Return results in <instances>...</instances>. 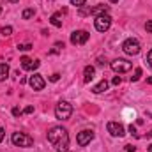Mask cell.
Listing matches in <instances>:
<instances>
[{
	"label": "cell",
	"mask_w": 152,
	"mask_h": 152,
	"mask_svg": "<svg viewBox=\"0 0 152 152\" xmlns=\"http://www.w3.org/2000/svg\"><path fill=\"white\" fill-rule=\"evenodd\" d=\"M110 66H112V69H113L115 73H118V75L127 73V71H131V67H133V64H131L129 60H126V58H115Z\"/></svg>",
	"instance_id": "8992f818"
},
{
	"label": "cell",
	"mask_w": 152,
	"mask_h": 152,
	"mask_svg": "<svg viewBox=\"0 0 152 152\" xmlns=\"http://www.w3.org/2000/svg\"><path fill=\"white\" fill-rule=\"evenodd\" d=\"M129 131H131V134H136V127H134V126H133V124H131V126H129Z\"/></svg>",
	"instance_id": "f1b7e54d"
},
{
	"label": "cell",
	"mask_w": 152,
	"mask_h": 152,
	"mask_svg": "<svg viewBox=\"0 0 152 152\" xmlns=\"http://www.w3.org/2000/svg\"><path fill=\"white\" fill-rule=\"evenodd\" d=\"M7 76H9V66L4 64V62H0V81H4Z\"/></svg>",
	"instance_id": "2e32d148"
},
{
	"label": "cell",
	"mask_w": 152,
	"mask_h": 152,
	"mask_svg": "<svg viewBox=\"0 0 152 152\" xmlns=\"http://www.w3.org/2000/svg\"><path fill=\"white\" fill-rule=\"evenodd\" d=\"M28 85H30L34 90H42L44 85H46V81H44V78L41 75H32L28 78Z\"/></svg>",
	"instance_id": "30bf717a"
},
{
	"label": "cell",
	"mask_w": 152,
	"mask_h": 152,
	"mask_svg": "<svg viewBox=\"0 0 152 152\" xmlns=\"http://www.w3.org/2000/svg\"><path fill=\"white\" fill-rule=\"evenodd\" d=\"M48 142L53 145V149L57 152H67L69 149V134L67 129H64L62 126H55L48 131Z\"/></svg>",
	"instance_id": "6da1fadb"
},
{
	"label": "cell",
	"mask_w": 152,
	"mask_h": 152,
	"mask_svg": "<svg viewBox=\"0 0 152 152\" xmlns=\"http://www.w3.org/2000/svg\"><path fill=\"white\" fill-rule=\"evenodd\" d=\"M87 0H71V5H76V7H83Z\"/></svg>",
	"instance_id": "44dd1931"
},
{
	"label": "cell",
	"mask_w": 152,
	"mask_h": 152,
	"mask_svg": "<svg viewBox=\"0 0 152 152\" xmlns=\"http://www.w3.org/2000/svg\"><path fill=\"white\" fill-rule=\"evenodd\" d=\"M140 41L134 37H129L126 39L124 42H122V50H124V53L126 55H138L140 53Z\"/></svg>",
	"instance_id": "277c9868"
},
{
	"label": "cell",
	"mask_w": 152,
	"mask_h": 152,
	"mask_svg": "<svg viewBox=\"0 0 152 152\" xmlns=\"http://www.w3.org/2000/svg\"><path fill=\"white\" fill-rule=\"evenodd\" d=\"M20 62H21V67L27 69V71H36L39 67V60H32V58H28V57H23Z\"/></svg>",
	"instance_id": "7c38bea8"
},
{
	"label": "cell",
	"mask_w": 152,
	"mask_h": 152,
	"mask_svg": "<svg viewBox=\"0 0 152 152\" xmlns=\"http://www.w3.org/2000/svg\"><path fill=\"white\" fill-rule=\"evenodd\" d=\"M108 9H110V5L99 4V5H96V7H90V9L85 11V12H80V14H81V16H85V14H96V16H99V14H106Z\"/></svg>",
	"instance_id": "8fae6325"
},
{
	"label": "cell",
	"mask_w": 152,
	"mask_h": 152,
	"mask_svg": "<svg viewBox=\"0 0 152 152\" xmlns=\"http://www.w3.org/2000/svg\"><path fill=\"white\" fill-rule=\"evenodd\" d=\"M4 136H5V131H4V127H0V142L4 140Z\"/></svg>",
	"instance_id": "f546056e"
},
{
	"label": "cell",
	"mask_w": 152,
	"mask_h": 152,
	"mask_svg": "<svg viewBox=\"0 0 152 152\" xmlns=\"http://www.w3.org/2000/svg\"><path fill=\"white\" fill-rule=\"evenodd\" d=\"M12 34V27H2V36L4 37H9Z\"/></svg>",
	"instance_id": "d6986e66"
},
{
	"label": "cell",
	"mask_w": 152,
	"mask_h": 152,
	"mask_svg": "<svg viewBox=\"0 0 152 152\" xmlns=\"http://www.w3.org/2000/svg\"><path fill=\"white\" fill-rule=\"evenodd\" d=\"M5 2H11V4H16L18 0H5Z\"/></svg>",
	"instance_id": "4dcf8cb0"
},
{
	"label": "cell",
	"mask_w": 152,
	"mask_h": 152,
	"mask_svg": "<svg viewBox=\"0 0 152 152\" xmlns=\"http://www.w3.org/2000/svg\"><path fill=\"white\" fill-rule=\"evenodd\" d=\"M147 64H149V66L152 67V50L149 51V53H147Z\"/></svg>",
	"instance_id": "cb8c5ba5"
},
{
	"label": "cell",
	"mask_w": 152,
	"mask_h": 152,
	"mask_svg": "<svg viewBox=\"0 0 152 152\" xmlns=\"http://www.w3.org/2000/svg\"><path fill=\"white\" fill-rule=\"evenodd\" d=\"M126 152H136V147H133V145H126Z\"/></svg>",
	"instance_id": "4316f807"
},
{
	"label": "cell",
	"mask_w": 152,
	"mask_h": 152,
	"mask_svg": "<svg viewBox=\"0 0 152 152\" xmlns=\"http://www.w3.org/2000/svg\"><path fill=\"white\" fill-rule=\"evenodd\" d=\"M110 2H112V4H117V2H118V0H110Z\"/></svg>",
	"instance_id": "d6a6232c"
},
{
	"label": "cell",
	"mask_w": 152,
	"mask_h": 152,
	"mask_svg": "<svg viewBox=\"0 0 152 152\" xmlns=\"http://www.w3.org/2000/svg\"><path fill=\"white\" fill-rule=\"evenodd\" d=\"M90 37V34L87 32V30H75L73 34H71V42L78 46V44H85L87 41Z\"/></svg>",
	"instance_id": "ba28073f"
},
{
	"label": "cell",
	"mask_w": 152,
	"mask_h": 152,
	"mask_svg": "<svg viewBox=\"0 0 152 152\" xmlns=\"http://www.w3.org/2000/svg\"><path fill=\"white\" fill-rule=\"evenodd\" d=\"M140 76H142V69H140V67H136V69H134V75L131 76V81H138V80H140Z\"/></svg>",
	"instance_id": "ac0fdd59"
},
{
	"label": "cell",
	"mask_w": 152,
	"mask_h": 152,
	"mask_svg": "<svg viewBox=\"0 0 152 152\" xmlns=\"http://www.w3.org/2000/svg\"><path fill=\"white\" fill-rule=\"evenodd\" d=\"M18 50H20V51H28V50H32V44H30V42H27V44H18Z\"/></svg>",
	"instance_id": "ffe728a7"
},
{
	"label": "cell",
	"mask_w": 152,
	"mask_h": 152,
	"mask_svg": "<svg viewBox=\"0 0 152 152\" xmlns=\"http://www.w3.org/2000/svg\"><path fill=\"white\" fill-rule=\"evenodd\" d=\"M147 152H152V143L149 145V149H147Z\"/></svg>",
	"instance_id": "1f68e13d"
},
{
	"label": "cell",
	"mask_w": 152,
	"mask_h": 152,
	"mask_svg": "<svg viewBox=\"0 0 152 152\" xmlns=\"http://www.w3.org/2000/svg\"><path fill=\"white\" fill-rule=\"evenodd\" d=\"M108 87H110V83H108L106 80H101V81L92 88V92H94V94H103L104 90H108Z\"/></svg>",
	"instance_id": "5bb4252c"
},
{
	"label": "cell",
	"mask_w": 152,
	"mask_h": 152,
	"mask_svg": "<svg viewBox=\"0 0 152 152\" xmlns=\"http://www.w3.org/2000/svg\"><path fill=\"white\" fill-rule=\"evenodd\" d=\"M120 81H122V78H120V76H115L112 83H113V85H120Z\"/></svg>",
	"instance_id": "d4e9b609"
},
{
	"label": "cell",
	"mask_w": 152,
	"mask_h": 152,
	"mask_svg": "<svg viewBox=\"0 0 152 152\" xmlns=\"http://www.w3.org/2000/svg\"><path fill=\"white\" fill-rule=\"evenodd\" d=\"M34 112V106H27L25 110H23V113H32Z\"/></svg>",
	"instance_id": "83f0119b"
},
{
	"label": "cell",
	"mask_w": 152,
	"mask_h": 152,
	"mask_svg": "<svg viewBox=\"0 0 152 152\" xmlns=\"http://www.w3.org/2000/svg\"><path fill=\"white\" fill-rule=\"evenodd\" d=\"M11 142H12V145H16V147H23V149L34 145L32 136H28V134H25V133H20V131H18V133H12Z\"/></svg>",
	"instance_id": "3957f363"
},
{
	"label": "cell",
	"mask_w": 152,
	"mask_h": 152,
	"mask_svg": "<svg viewBox=\"0 0 152 152\" xmlns=\"http://www.w3.org/2000/svg\"><path fill=\"white\" fill-rule=\"evenodd\" d=\"M34 14H36V11H34V9H25L21 16H23V20H30V18H32Z\"/></svg>",
	"instance_id": "e0dca14e"
},
{
	"label": "cell",
	"mask_w": 152,
	"mask_h": 152,
	"mask_svg": "<svg viewBox=\"0 0 152 152\" xmlns=\"http://www.w3.org/2000/svg\"><path fill=\"white\" fill-rule=\"evenodd\" d=\"M58 78H60V75H58V73H55V75L50 76V80H51V81H58Z\"/></svg>",
	"instance_id": "484cf974"
},
{
	"label": "cell",
	"mask_w": 152,
	"mask_h": 152,
	"mask_svg": "<svg viewBox=\"0 0 152 152\" xmlns=\"http://www.w3.org/2000/svg\"><path fill=\"white\" fill-rule=\"evenodd\" d=\"M92 140H94V131H92V129H83V131H80L78 136H76V142H78V145H81V147L88 145Z\"/></svg>",
	"instance_id": "52a82bcc"
},
{
	"label": "cell",
	"mask_w": 152,
	"mask_h": 152,
	"mask_svg": "<svg viewBox=\"0 0 152 152\" xmlns=\"http://www.w3.org/2000/svg\"><path fill=\"white\" fill-rule=\"evenodd\" d=\"M50 23H51L53 27L60 28V27H62V14H60V12H55V14H51V18H50Z\"/></svg>",
	"instance_id": "9a60e30c"
},
{
	"label": "cell",
	"mask_w": 152,
	"mask_h": 152,
	"mask_svg": "<svg viewBox=\"0 0 152 152\" xmlns=\"http://www.w3.org/2000/svg\"><path fill=\"white\" fill-rule=\"evenodd\" d=\"M21 113H23V112H21V110H20L18 106H14V108H12V115H14V117H20Z\"/></svg>",
	"instance_id": "7402d4cb"
},
{
	"label": "cell",
	"mask_w": 152,
	"mask_h": 152,
	"mask_svg": "<svg viewBox=\"0 0 152 152\" xmlns=\"http://www.w3.org/2000/svg\"><path fill=\"white\" fill-rule=\"evenodd\" d=\"M106 129H108V133L115 136V138H122L126 133H124V126L122 124H118V122H108L106 124Z\"/></svg>",
	"instance_id": "9c48e42d"
},
{
	"label": "cell",
	"mask_w": 152,
	"mask_h": 152,
	"mask_svg": "<svg viewBox=\"0 0 152 152\" xmlns=\"http://www.w3.org/2000/svg\"><path fill=\"white\" fill-rule=\"evenodd\" d=\"M94 75H96V69H94L92 66H87V67L83 69V81H85V83H90V81L94 80Z\"/></svg>",
	"instance_id": "4fadbf2b"
},
{
	"label": "cell",
	"mask_w": 152,
	"mask_h": 152,
	"mask_svg": "<svg viewBox=\"0 0 152 152\" xmlns=\"http://www.w3.org/2000/svg\"><path fill=\"white\" fill-rule=\"evenodd\" d=\"M73 115V104L69 101H58L55 106V117L58 120H67Z\"/></svg>",
	"instance_id": "7a4b0ae2"
},
{
	"label": "cell",
	"mask_w": 152,
	"mask_h": 152,
	"mask_svg": "<svg viewBox=\"0 0 152 152\" xmlns=\"http://www.w3.org/2000/svg\"><path fill=\"white\" fill-rule=\"evenodd\" d=\"M145 30H147L149 34H152V20H151V21H147V23H145Z\"/></svg>",
	"instance_id": "603a6c76"
},
{
	"label": "cell",
	"mask_w": 152,
	"mask_h": 152,
	"mask_svg": "<svg viewBox=\"0 0 152 152\" xmlns=\"http://www.w3.org/2000/svg\"><path fill=\"white\" fill-rule=\"evenodd\" d=\"M94 25H96V30L97 32H106L112 27V16L108 12L106 14H99V16H96Z\"/></svg>",
	"instance_id": "5b68a950"
},
{
	"label": "cell",
	"mask_w": 152,
	"mask_h": 152,
	"mask_svg": "<svg viewBox=\"0 0 152 152\" xmlns=\"http://www.w3.org/2000/svg\"><path fill=\"white\" fill-rule=\"evenodd\" d=\"M0 14H2V5H0Z\"/></svg>",
	"instance_id": "836d02e7"
}]
</instances>
